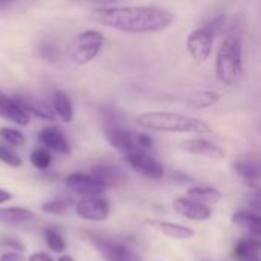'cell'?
<instances>
[{"instance_id":"f546056e","label":"cell","mask_w":261,"mask_h":261,"mask_svg":"<svg viewBox=\"0 0 261 261\" xmlns=\"http://www.w3.org/2000/svg\"><path fill=\"white\" fill-rule=\"evenodd\" d=\"M38 52H40V57H41L43 60L49 61V63L58 61V58H60V52H58L57 46H54V44H50V43L41 44L40 49H38Z\"/></svg>"},{"instance_id":"603a6c76","label":"cell","mask_w":261,"mask_h":261,"mask_svg":"<svg viewBox=\"0 0 261 261\" xmlns=\"http://www.w3.org/2000/svg\"><path fill=\"white\" fill-rule=\"evenodd\" d=\"M187 197L197 200L200 203L210 205V203H219L223 199V194L220 190L214 187H193L187 191Z\"/></svg>"},{"instance_id":"cb8c5ba5","label":"cell","mask_w":261,"mask_h":261,"mask_svg":"<svg viewBox=\"0 0 261 261\" xmlns=\"http://www.w3.org/2000/svg\"><path fill=\"white\" fill-rule=\"evenodd\" d=\"M73 199L70 197H58L54 200H49L41 205V211L50 216H64L72 206H73Z\"/></svg>"},{"instance_id":"9c48e42d","label":"cell","mask_w":261,"mask_h":261,"mask_svg":"<svg viewBox=\"0 0 261 261\" xmlns=\"http://www.w3.org/2000/svg\"><path fill=\"white\" fill-rule=\"evenodd\" d=\"M64 184L70 191L83 197L101 196L107 190L106 185H102L98 179H95L89 173H70L69 176H66Z\"/></svg>"},{"instance_id":"3957f363","label":"cell","mask_w":261,"mask_h":261,"mask_svg":"<svg viewBox=\"0 0 261 261\" xmlns=\"http://www.w3.org/2000/svg\"><path fill=\"white\" fill-rule=\"evenodd\" d=\"M216 73L222 84L234 86L243 75V47L239 34H228L219 49Z\"/></svg>"},{"instance_id":"5b68a950","label":"cell","mask_w":261,"mask_h":261,"mask_svg":"<svg viewBox=\"0 0 261 261\" xmlns=\"http://www.w3.org/2000/svg\"><path fill=\"white\" fill-rule=\"evenodd\" d=\"M104 44V37L96 29H87L73 37L67 46V57L75 64H87L96 58Z\"/></svg>"},{"instance_id":"d6a6232c","label":"cell","mask_w":261,"mask_h":261,"mask_svg":"<svg viewBox=\"0 0 261 261\" xmlns=\"http://www.w3.org/2000/svg\"><path fill=\"white\" fill-rule=\"evenodd\" d=\"M28 261H54V258L50 255L44 254V252H37V254H32L28 258Z\"/></svg>"},{"instance_id":"9a60e30c","label":"cell","mask_w":261,"mask_h":261,"mask_svg":"<svg viewBox=\"0 0 261 261\" xmlns=\"http://www.w3.org/2000/svg\"><path fill=\"white\" fill-rule=\"evenodd\" d=\"M0 118H5L17 125H28L29 115L20 107L15 98L6 96L0 92Z\"/></svg>"},{"instance_id":"e575fe53","label":"cell","mask_w":261,"mask_h":261,"mask_svg":"<svg viewBox=\"0 0 261 261\" xmlns=\"http://www.w3.org/2000/svg\"><path fill=\"white\" fill-rule=\"evenodd\" d=\"M11 199H12L11 193H9V191H6V190H3V188H0V205H2V203L9 202Z\"/></svg>"},{"instance_id":"1f68e13d","label":"cell","mask_w":261,"mask_h":261,"mask_svg":"<svg viewBox=\"0 0 261 261\" xmlns=\"http://www.w3.org/2000/svg\"><path fill=\"white\" fill-rule=\"evenodd\" d=\"M0 261H26V258L23 257L21 252H14V251H11V252L2 254V255H0Z\"/></svg>"},{"instance_id":"5bb4252c","label":"cell","mask_w":261,"mask_h":261,"mask_svg":"<svg viewBox=\"0 0 261 261\" xmlns=\"http://www.w3.org/2000/svg\"><path fill=\"white\" fill-rule=\"evenodd\" d=\"M147 225L156 231H159L161 234L167 236L168 239H174V240H188L194 237V229H191L190 226H184L179 223H173L168 220H147Z\"/></svg>"},{"instance_id":"277c9868","label":"cell","mask_w":261,"mask_h":261,"mask_svg":"<svg viewBox=\"0 0 261 261\" xmlns=\"http://www.w3.org/2000/svg\"><path fill=\"white\" fill-rule=\"evenodd\" d=\"M225 17H216L213 21L196 28L187 38V49L190 52V55L193 57V60H196L197 63H203L210 58L211 52H213V44H214V38L216 35L222 31V28L225 26Z\"/></svg>"},{"instance_id":"f1b7e54d","label":"cell","mask_w":261,"mask_h":261,"mask_svg":"<svg viewBox=\"0 0 261 261\" xmlns=\"http://www.w3.org/2000/svg\"><path fill=\"white\" fill-rule=\"evenodd\" d=\"M0 161L9 167H21V164H23L18 154H15L12 150L6 148L3 145H0Z\"/></svg>"},{"instance_id":"d6986e66","label":"cell","mask_w":261,"mask_h":261,"mask_svg":"<svg viewBox=\"0 0 261 261\" xmlns=\"http://www.w3.org/2000/svg\"><path fill=\"white\" fill-rule=\"evenodd\" d=\"M232 170L236 174L251 187H255L260 180V167L252 159H239L232 164Z\"/></svg>"},{"instance_id":"ffe728a7","label":"cell","mask_w":261,"mask_h":261,"mask_svg":"<svg viewBox=\"0 0 261 261\" xmlns=\"http://www.w3.org/2000/svg\"><path fill=\"white\" fill-rule=\"evenodd\" d=\"M15 101L20 104V107H21L29 116L34 115V116L41 118V119H46V121H54V119H55L54 110H52L49 106H46V104H43V102H40V101H35L34 98H29V96H18V98H15Z\"/></svg>"},{"instance_id":"8d00e7d4","label":"cell","mask_w":261,"mask_h":261,"mask_svg":"<svg viewBox=\"0 0 261 261\" xmlns=\"http://www.w3.org/2000/svg\"><path fill=\"white\" fill-rule=\"evenodd\" d=\"M12 0H0V8H3V6H6V5H9Z\"/></svg>"},{"instance_id":"7402d4cb","label":"cell","mask_w":261,"mask_h":261,"mask_svg":"<svg viewBox=\"0 0 261 261\" xmlns=\"http://www.w3.org/2000/svg\"><path fill=\"white\" fill-rule=\"evenodd\" d=\"M232 225L249 231L254 237H260L261 234V219L258 214L249 211H237L231 217Z\"/></svg>"},{"instance_id":"4dcf8cb0","label":"cell","mask_w":261,"mask_h":261,"mask_svg":"<svg viewBox=\"0 0 261 261\" xmlns=\"http://www.w3.org/2000/svg\"><path fill=\"white\" fill-rule=\"evenodd\" d=\"M0 245H3L5 248H9L11 251H15V252H24L26 251V246L24 243H21L18 239L15 237H3L0 240Z\"/></svg>"},{"instance_id":"e0dca14e","label":"cell","mask_w":261,"mask_h":261,"mask_svg":"<svg viewBox=\"0 0 261 261\" xmlns=\"http://www.w3.org/2000/svg\"><path fill=\"white\" fill-rule=\"evenodd\" d=\"M35 220V214L21 206L0 208V225L5 226H21Z\"/></svg>"},{"instance_id":"8992f818","label":"cell","mask_w":261,"mask_h":261,"mask_svg":"<svg viewBox=\"0 0 261 261\" xmlns=\"http://www.w3.org/2000/svg\"><path fill=\"white\" fill-rule=\"evenodd\" d=\"M92 245L98 249V252L106 258V261H142V258L127 245L121 242H115L98 234H87Z\"/></svg>"},{"instance_id":"d590c367","label":"cell","mask_w":261,"mask_h":261,"mask_svg":"<svg viewBox=\"0 0 261 261\" xmlns=\"http://www.w3.org/2000/svg\"><path fill=\"white\" fill-rule=\"evenodd\" d=\"M57 261H75V260H73L70 255H61V257H60Z\"/></svg>"},{"instance_id":"6da1fadb","label":"cell","mask_w":261,"mask_h":261,"mask_svg":"<svg viewBox=\"0 0 261 261\" xmlns=\"http://www.w3.org/2000/svg\"><path fill=\"white\" fill-rule=\"evenodd\" d=\"M93 20L122 32H158L167 29L174 15L158 6H115L98 8L92 12Z\"/></svg>"},{"instance_id":"7a4b0ae2","label":"cell","mask_w":261,"mask_h":261,"mask_svg":"<svg viewBox=\"0 0 261 261\" xmlns=\"http://www.w3.org/2000/svg\"><path fill=\"white\" fill-rule=\"evenodd\" d=\"M136 122L141 127L153 132L193 135H208L213 132V128L205 121L174 112H145L136 118Z\"/></svg>"},{"instance_id":"52a82bcc","label":"cell","mask_w":261,"mask_h":261,"mask_svg":"<svg viewBox=\"0 0 261 261\" xmlns=\"http://www.w3.org/2000/svg\"><path fill=\"white\" fill-rule=\"evenodd\" d=\"M124 161L135 171L141 173L142 176H145L148 179L159 180L165 174L164 167L161 165V162L156 161L153 156H150L148 151H133V153H127V154H124Z\"/></svg>"},{"instance_id":"4fadbf2b","label":"cell","mask_w":261,"mask_h":261,"mask_svg":"<svg viewBox=\"0 0 261 261\" xmlns=\"http://www.w3.org/2000/svg\"><path fill=\"white\" fill-rule=\"evenodd\" d=\"M38 139L44 148L55 151L58 154H70V145L61 128L55 125H47L38 133Z\"/></svg>"},{"instance_id":"30bf717a","label":"cell","mask_w":261,"mask_h":261,"mask_svg":"<svg viewBox=\"0 0 261 261\" xmlns=\"http://www.w3.org/2000/svg\"><path fill=\"white\" fill-rule=\"evenodd\" d=\"M136 135L135 132L128 130V128H124L118 124H110L107 128H106V138L109 141V144L122 151L124 154L127 153H133V151H142L139 150L138 147V141H136Z\"/></svg>"},{"instance_id":"83f0119b","label":"cell","mask_w":261,"mask_h":261,"mask_svg":"<svg viewBox=\"0 0 261 261\" xmlns=\"http://www.w3.org/2000/svg\"><path fill=\"white\" fill-rule=\"evenodd\" d=\"M0 138H2L6 144H9V145H12V147H17V148L26 145V136H24L20 130H17V128L2 127V128H0Z\"/></svg>"},{"instance_id":"836d02e7","label":"cell","mask_w":261,"mask_h":261,"mask_svg":"<svg viewBox=\"0 0 261 261\" xmlns=\"http://www.w3.org/2000/svg\"><path fill=\"white\" fill-rule=\"evenodd\" d=\"M72 2L86 3V5H89V3H92V5H110V3H113V2H116V0H72Z\"/></svg>"},{"instance_id":"ba28073f","label":"cell","mask_w":261,"mask_h":261,"mask_svg":"<svg viewBox=\"0 0 261 261\" xmlns=\"http://www.w3.org/2000/svg\"><path fill=\"white\" fill-rule=\"evenodd\" d=\"M75 211L87 222H104L110 216V205L101 196H87L76 202Z\"/></svg>"},{"instance_id":"484cf974","label":"cell","mask_w":261,"mask_h":261,"mask_svg":"<svg viewBox=\"0 0 261 261\" xmlns=\"http://www.w3.org/2000/svg\"><path fill=\"white\" fill-rule=\"evenodd\" d=\"M43 237H44V242L47 245V248L57 254H61L63 251H66V239L54 228H44L43 229Z\"/></svg>"},{"instance_id":"4316f807","label":"cell","mask_w":261,"mask_h":261,"mask_svg":"<svg viewBox=\"0 0 261 261\" xmlns=\"http://www.w3.org/2000/svg\"><path fill=\"white\" fill-rule=\"evenodd\" d=\"M31 164L37 168V170H47L52 165V153L44 148V147H37L32 150L31 153Z\"/></svg>"},{"instance_id":"7c38bea8","label":"cell","mask_w":261,"mask_h":261,"mask_svg":"<svg viewBox=\"0 0 261 261\" xmlns=\"http://www.w3.org/2000/svg\"><path fill=\"white\" fill-rule=\"evenodd\" d=\"M180 148L187 153H191L196 156H203L208 159H216V161L225 159V156H226V153L222 147H219V145H216V144H213L203 138L187 139L180 144Z\"/></svg>"},{"instance_id":"8fae6325","label":"cell","mask_w":261,"mask_h":261,"mask_svg":"<svg viewBox=\"0 0 261 261\" xmlns=\"http://www.w3.org/2000/svg\"><path fill=\"white\" fill-rule=\"evenodd\" d=\"M173 210L188 219V220H193V222H206L211 219L213 216V210L205 205V203H200L197 200H193L190 197H177L173 200Z\"/></svg>"},{"instance_id":"44dd1931","label":"cell","mask_w":261,"mask_h":261,"mask_svg":"<svg viewBox=\"0 0 261 261\" xmlns=\"http://www.w3.org/2000/svg\"><path fill=\"white\" fill-rule=\"evenodd\" d=\"M52 110L63 121L70 122L73 119V104L69 95L63 90H55L52 95Z\"/></svg>"},{"instance_id":"2e32d148","label":"cell","mask_w":261,"mask_h":261,"mask_svg":"<svg viewBox=\"0 0 261 261\" xmlns=\"http://www.w3.org/2000/svg\"><path fill=\"white\" fill-rule=\"evenodd\" d=\"M90 174L98 179L102 185H106L107 188L110 187H118L125 180V176L122 173V170H119L115 165L110 164H98L93 165L90 170Z\"/></svg>"},{"instance_id":"d4e9b609","label":"cell","mask_w":261,"mask_h":261,"mask_svg":"<svg viewBox=\"0 0 261 261\" xmlns=\"http://www.w3.org/2000/svg\"><path fill=\"white\" fill-rule=\"evenodd\" d=\"M219 99H220L219 93L211 92V90H202V92H197L193 96H190L188 102H190V106H193L196 109H206V107L214 106Z\"/></svg>"},{"instance_id":"ac0fdd59","label":"cell","mask_w":261,"mask_h":261,"mask_svg":"<svg viewBox=\"0 0 261 261\" xmlns=\"http://www.w3.org/2000/svg\"><path fill=\"white\" fill-rule=\"evenodd\" d=\"M234 257L239 261H260V242L257 237L240 239L234 246Z\"/></svg>"}]
</instances>
